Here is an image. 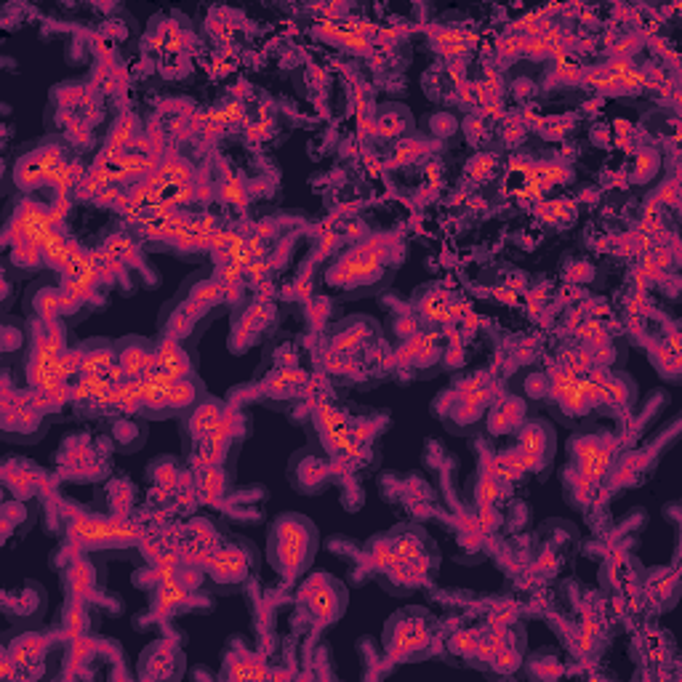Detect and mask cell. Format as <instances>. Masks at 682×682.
<instances>
[{
    "label": "cell",
    "instance_id": "484cf974",
    "mask_svg": "<svg viewBox=\"0 0 682 682\" xmlns=\"http://www.w3.org/2000/svg\"><path fill=\"white\" fill-rule=\"evenodd\" d=\"M35 517H38V507L30 504L27 499L3 501V509H0V520H3V539H11L16 531L19 533L30 531V525L35 523Z\"/></svg>",
    "mask_w": 682,
    "mask_h": 682
},
{
    "label": "cell",
    "instance_id": "4fadbf2b",
    "mask_svg": "<svg viewBox=\"0 0 682 682\" xmlns=\"http://www.w3.org/2000/svg\"><path fill=\"white\" fill-rule=\"evenodd\" d=\"M557 435L555 427L544 419L528 421L520 429V440H517V451L523 453L525 467L528 469H547L555 459Z\"/></svg>",
    "mask_w": 682,
    "mask_h": 682
},
{
    "label": "cell",
    "instance_id": "9c48e42d",
    "mask_svg": "<svg viewBox=\"0 0 682 682\" xmlns=\"http://www.w3.org/2000/svg\"><path fill=\"white\" fill-rule=\"evenodd\" d=\"M0 605H3V616L16 629H38L43 616H46L48 595L38 581H24L19 589L6 592Z\"/></svg>",
    "mask_w": 682,
    "mask_h": 682
},
{
    "label": "cell",
    "instance_id": "2e32d148",
    "mask_svg": "<svg viewBox=\"0 0 682 682\" xmlns=\"http://www.w3.org/2000/svg\"><path fill=\"white\" fill-rule=\"evenodd\" d=\"M208 323H211V320H203L198 318V315H192V312L176 299L174 304H166V307H163V315H160V334L168 336V339L195 341L203 331H206Z\"/></svg>",
    "mask_w": 682,
    "mask_h": 682
},
{
    "label": "cell",
    "instance_id": "603a6c76",
    "mask_svg": "<svg viewBox=\"0 0 682 682\" xmlns=\"http://www.w3.org/2000/svg\"><path fill=\"white\" fill-rule=\"evenodd\" d=\"M166 397L168 403H171V408H174V416L184 419V416H190V413L206 400L208 392L198 376H187V379L174 381V387L166 389Z\"/></svg>",
    "mask_w": 682,
    "mask_h": 682
},
{
    "label": "cell",
    "instance_id": "5b68a950",
    "mask_svg": "<svg viewBox=\"0 0 682 682\" xmlns=\"http://www.w3.org/2000/svg\"><path fill=\"white\" fill-rule=\"evenodd\" d=\"M344 461L347 459L328 456L318 445H307L302 451H296L291 461H288V483L304 496L323 493L328 485L334 483V477L344 472Z\"/></svg>",
    "mask_w": 682,
    "mask_h": 682
},
{
    "label": "cell",
    "instance_id": "8d00e7d4",
    "mask_svg": "<svg viewBox=\"0 0 682 682\" xmlns=\"http://www.w3.org/2000/svg\"><path fill=\"white\" fill-rule=\"evenodd\" d=\"M525 389H528V395L531 397H541V400H547L549 397V379H544L541 373H533V376H528V384H525Z\"/></svg>",
    "mask_w": 682,
    "mask_h": 682
},
{
    "label": "cell",
    "instance_id": "9a60e30c",
    "mask_svg": "<svg viewBox=\"0 0 682 682\" xmlns=\"http://www.w3.org/2000/svg\"><path fill=\"white\" fill-rule=\"evenodd\" d=\"M224 413H227V405H224L219 397L208 395L206 400H203V403L190 413V416H184L182 419L184 445L190 448V445L203 443V437H206L208 432H211V429L222 421Z\"/></svg>",
    "mask_w": 682,
    "mask_h": 682
},
{
    "label": "cell",
    "instance_id": "e575fe53",
    "mask_svg": "<svg viewBox=\"0 0 682 682\" xmlns=\"http://www.w3.org/2000/svg\"><path fill=\"white\" fill-rule=\"evenodd\" d=\"M477 637L480 635H475V632H456V635L448 640V648H451L453 653H459V656H467L469 659V653L475 656Z\"/></svg>",
    "mask_w": 682,
    "mask_h": 682
},
{
    "label": "cell",
    "instance_id": "83f0119b",
    "mask_svg": "<svg viewBox=\"0 0 682 682\" xmlns=\"http://www.w3.org/2000/svg\"><path fill=\"white\" fill-rule=\"evenodd\" d=\"M232 488L230 467H203L200 475V491L206 496V501H222Z\"/></svg>",
    "mask_w": 682,
    "mask_h": 682
},
{
    "label": "cell",
    "instance_id": "d6986e66",
    "mask_svg": "<svg viewBox=\"0 0 682 682\" xmlns=\"http://www.w3.org/2000/svg\"><path fill=\"white\" fill-rule=\"evenodd\" d=\"M70 536L78 541L83 549H104L112 547V536H115V517H86L80 515L72 520Z\"/></svg>",
    "mask_w": 682,
    "mask_h": 682
},
{
    "label": "cell",
    "instance_id": "7a4b0ae2",
    "mask_svg": "<svg viewBox=\"0 0 682 682\" xmlns=\"http://www.w3.org/2000/svg\"><path fill=\"white\" fill-rule=\"evenodd\" d=\"M389 256L387 246L379 240H371L365 246L352 248L347 256H341L336 267L328 272V283L341 288V294L360 296L376 294L389 283Z\"/></svg>",
    "mask_w": 682,
    "mask_h": 682
},
{
    "label": "cell",
    "instance_id": "8992f818",
    "mask_svg": "<svg viewBox=\"0 0 682 682\" xmlns=\"http://www.w3.org/2000/svg\"><path fill=\"white\" fill-rule=\"evenodd\" d=\"M387 536L392 549H395L397 560H400L421 584H427V581L437 573V568H440V555H437L435 541L429 539L427 531L419 528V525L405 523L392 528Z\"/></svg>",
    "mask_w": 682,
    "mask_h": 682
},
{
    "label": "cell",
    "instance_id": "ba28073f",
    "mask_svg": "<svg viewBox=\"0 0 682 682\" xmlns=\"http://www.w3.org/2000/svg\"><path fill=\"white\" fill-rule=\"evenodd\" d=\"M302 603L307 605L312 621L318 627H328V624H336V621L344 616L347 611V587L341 584L336 576L331 573H318L302 584Z\"/></svg>",
    "mask_w": 682,
    "mask_h": 682
},
{
    "label": "cell",
    "instance_id": "f1b7e54d",
    "mask_svg": "<svg viewBox=\"0 0 682 682\" xmlns=\"http://www.w3.org/2000/svg\"><path fill=\"white\" fill-rule=\"evenodd\" d=\"M147 440V429L139 421L120 419L112 424V443L118 445L120 451H139Z\"/></svg>",
    "mask_w": 682,
    "mask_h": 682
},
{
    "label": "cell",
    "instance_id": "d4e9b609",
    "mask_svg": "<svg viewBox=\"0 0 682 682\" xmlns=\"http://www.w3.org/2000/svg\"><path fill=\"white\" fill-rule=\"evenodd\" d=\"M6 653L11 656L14 664H19V667H32V664L43 661L46 640H43V635L35 632V629H19V635L8 643Z\"/></svg>",
    "mask_w": 682,
    "mask_h": 682
},
{
    "label": "cell",
    "instance_id": "7c38bea8",
    "mask_svg": "<svg viewBox=\"0 0 682 682\" xmlns=\"http://www.w3.org/2000/svg\"><path fill=\"white\" fill-rule=\"evenodd\" d=\"M48 419L40 411H35L27 397L19 400V405H11L6 400L3 405V437L8 443H38L46 435Z\"/></svg>",
    "mask_w": 682,
    "mask_h": 682
},
{
    "label": "cell",
    "instance_id": "7402d4cb",
    "mask_svg": "<svg viewBox=\"0 0 682 682\" xmlns=\"http://www.w3.org/2000/svg\"><path fill=\"white\" fill-rule=\"evenodd\" d=\"M373 336H376V326L371 323V318H349L347 323H339L331 341H334L336 355H352L360 347H365Z\"/></svg>",
    "mask_w": 682,
    "mask_h": 682
},
{
    "label": "cell",
    "instance_id": "5bb4252c",
    "mask_svg": "<svg viewBox=\"0 0 682 682\" xmlns=\"http://www.w3.org/2000/svg\"><path fill=\"white\" fill-rule=\"evenodd\" d=\"M118 347V365L126 373V379H144L147 373H152L155 365V344L144 336H123L115 341Z\"/></svg>",
    "mask_w": 682,
    "mask_h": 682
},
{
    "label": "cell",
    "instance_id": "836d02e7",
    "mask_svg": "<svg viewBox=\"0 0 682 682\" xmlns=\"http://www.w3.org/2000/svg\"><path fill=\"white\" fill-rule=\"evenodd\" d=\"M499 491H501L499 477H493L491 472H488V475L480 477V483H477V501H480V504H493V501L499 499Z\"/></svg>",
    "mask_w": 682,
    "mask_h": 682
},
{
    "label": "cell",
    "instance_id": "74e56055",
    "mask_svg": "<svg viewBox=\"0 0 682 682\" xmlns=\"http://www.w3.org/2000/svg\"><path fill=\"white\" fill-rule=\"evenodd\" d=\"M222 195L227 200H235V203H243V200H246V195H243V190H240V184H235V182L224 184Z\"/></svg>",
    "mask_w": 682,
    "mask_h": 682
},
{
    "label": "cell",
    "instance_id": "ffe728a7",
    "mask_svg": "<svg viewBox=\"0 0 682 682\" xmlns=\"http://www.w3.org/2000/svg\"><path fill=\"white\" fill-rule=\"evenodd\" d=\"M96 581H99V571L91 557H78L72 560L70 568L64 571L62 576V589L67 592V600H83L86 603L88 597L94 595Z\"/></svg>",
    "mask_w": 682,
    "mask_h": 682
},
{
    "label": "cell",
    "instance_id": "4dcf8cb0",
    "mask_svg": "<svg viewBox=\"0 0 682 682\" xmlns=\"http://www.w3.org/2000/svg\"><path fill=\"white\" fill-rule=\"evenodd\" d=\"M62 627L70 640L86 635L88 629V611L83 600H67V608L62 613Z\"/></svg>",
    "mask_w": 682,
    "mask_h": 682
},
{
    "label": "cell",
    "instance_id": "6da1fadb",
    "mask_svg": "<svg viewBox=\"0 0 682 682\" xmlns=\"http://www.w3.org/2000/svg\"><path fill=\"white\" fill-rule=\"evenodd\" d=\"M320 549L318 525L299 512H286L270 525L267 560L286 584H299L310 573Z\"/></svg>",
    "mask_w": 682,
    "mask_h": 682
},
{
    "label": "cell",
    "instance_id": "cb8c5ba5",
    "mask_svg": "<svg viewBox=\"0 0 682 682\" xmlns=\"http://www.w3.org/2000/svg\"><path fill=\"white\" fill-rule=\"evenodd\" d=\"M525 421V403L520 397H507L501 403L491 405L488 413H485V427L493 435H504V432H512Z\"/></svg>",
    "mask_w": 682,
    "mask_h": 682
},
{
    "label": "cell",
    "instance_id": "1f68e13d",
    "mask_svg": "<svg viewBox=\"0 0 682 682\" xmlns=\"http://www.w3.org/2000/svg\"><path fill=\"white\" fill-rule=\"evenodd\" d=\"M30 341V336L24 334V326L14 323V320H6L3 323V331H0V352L6 357L22 355L24 344Z\"/></svg>",
    "mask_w": 682,
    "mask_h": 682
},
{
    "label": "cell",
    "instance_id": "f546056e",
    "mask_svg": "<svg viewBox=\"0 0 682 682\" xmlns=\"http://www.w3.org/2000/svg\"><path fill=\"white\" fill-rule=\"evenodd\" d=\"M179 475H182V467H179V461H176L174 456H158V459L147 467V477H150L158 488H163V491L176 488Z\"/></svg>",
    "mask_w": 682,
    "mask_h": 682
},
{
    "label": "cell",
    "instance_id": "d590c367",
    "mask_svg": "<svg viewBox=\"0 0 682 682\" xmlns=\"http://www.w3.org/2000/svg\"><path fill=\"white\" fill-rule=\"evenodd\" d=\"M656 168H659V158H656L653 152H640V158H637L635 179L645 182L648 176H653V171H656Z\"/></svg>",
    "mask_w": 682,
    "mask_h": 682
},
{
    "label": "cell",
    "instance_id": "e0dca14e",
    "mask_svg": "<svg viewBox=\"0 0 682 682\" xmlns=\"http://www.w3.org/2000/svg\"><path fill=\"white\" fill-rule=\"evenodd\" d=\"M184 659L182 653L176 651L171 643H155L150 645L142 656V667L139 677H152V680H168V677H182Z\"/></svg>",
    "mask_w": 682,
    "mask_h": 682
},
{
    "label": "cell",
    "instance_id": "8fae6325",
    "mask_svg": "<svg viewBox=\"0 0 682 682\" xmlns=\"http://www.w3.org/2000/svg\"><path fill=\"white\" fill-rule=\"evenodd\" d=\"M64 163V147L56 139L40 142L35 150L24 152L22 158L16 160L14 166V182L19 190H35L40 184H46V176L51 168Z\"/></svg>",
    "mask_w": 682,
    "mask_h": 682
},
{
    "label": "cell",
    "instance_id": "277c9868",
    "mask_svg": "<svg viewBox=\"0 0 682 682\" xmlns=\"http://www.w3.org/2000/svg\"><path fill=\"white\" fill-rule=\"evenodd\" d=\"M432 616L424 608H405L387 621L384 651L392 661H413L429 648L432 640Z\"/></svg>",
    "mask_w": 682,
    "mask_h": 682
},
{
    "label": "cell",
    "instance_id": "3957f363",
    "mask_svg": "<svg viewBox=\"0 0 682 682\" xmlns=\"http://www.w3.org/2000/svg\"><path fill=\"white\" fill-rule=\"evenodd\" d=\"M259 571V552L248 539H230L206 557V579L214 592L230 595L254 579Z\"/></svg>",
    "mask_w": 682,
    "mask_h": 682
},
{
    "label": "cell",
    "instance_id": "4316f807",
    "mask_svg": "<svg viewBox=\"0 0 682 682\" xmlns=\"http://www.w3.org/2000/svg\"><path fill=\"white\" fill-rule=\"evenodd\" d=\"M224 286L219 280L206 278V275H198V278H190L179 291V299L190 304H200V307H211L214 310L216 304L222 302Z\"/></svg>",
    "mask_w": 682,
    "mask_h": 682
},
{
    "label": "cell",
    "instance_id": "52a82bcc",
    "mask_svg": "<svg viewBox=\"0 0 682 682\" xmlns=\"http://www.w3.org/2000/svg\"><path fill=\"white\" fill-rule=\"evenodd\" d=\"M619 448V440L608 432L597 429H579L571 437V456L576 459V472L592 483H600L613 469V453Z\"/></svg>",
    "mask_w": 682,
    "mask_h": 682
},
{
    "label": "cell",
    "instance_id": "d6a6232c",
    "mask_svg": "<svg viewBox=\"0 0 682 682\" xmlns=\"http://www.w3.org/2000/svg\"><path fill=\"white\" fill-rule=\"evenodd\" d=\"M419 307L421 315L432 320V323H443V320H448V302H445L443 294L429 296V302L427 299H419Z\"/></svg>",
    "mask_w": 682,
    "mask_h": 682
},
{
    "label": "cell",
    "instance_id": "44dd1931",
    "mask_svg": "<svg viewBox=\"0 0 682 682\" xmlns=\"http://www.w3.org/2000/svg\"><path fill=\"white\" fill-rule=\"evenodd\" d=\"M83 376H110V371L118 365V347L107 339H91L83 347Z\"/></svg>",
    "mask_w": 682,
    "mask_h": 682
},
{
    "label": "cell",
    "instance_id": "ac0fdd59",
    "mask_svg": "<svg viewBox=\"0 0 682 682\" xmlns=\"http://www.w3.org/2000/svg\"><path fill=\"white\" fill-rule=\"evenodd\" d=\"M155 365L158 371L168 373L171 379H187V376H195V363H192L190 349L184 347V341L179 339H163L155 344Z\"/></svg>",
    "mask_w": 682,
    "mask_h": 682
},
{
    "label": "cell",
    "instance_id": "30bf717a",
    "mask_svg": "<svg viewBox=\"0 0 682 682\" xmlns=\"http://www.w3.org/2000/svg\"><path fill=\"white\" fill-rule=\"evenodd\" d=\"M78 307V302H72L70 296L64 294V286H56L51 280H35L24 294V310H27L30 320L59 323L64 315H70Z\"/></svg>",
    "mask_w": 682,
    "mask_h": 682
}]
</instances>
